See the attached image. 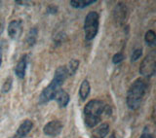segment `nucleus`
Wrapping results in <instances>:
<instances>
[{
  "instance_id": "f257e3e1",
  "label": "nucleus",
  "mask_w": 156,
  "mask_h": 138,
  "mask_svg": "<svg viewBox=\"0 0 156 138\" xmlns=\"http://www.w3.org/2000/svg\"><path fill=\"white\" fill-rule=\"evenodd\" d=\"M67 77H68V73L66 71V66L58 67L55 72V75H54V78L51 81V83L41 92L40 97H39V102L43 104V103H47L53 100L55 98L57 92L61 90L62 85L66 80Z\"/></svg>"
},
{
  "instance_id": "f03ea898",
  "label": "nucleus",
  "mask_w": 156,
  "mask_h": 138,
  "mask_svg": "<svg viewBox=\"0 0 156 138\" xmlns=\"http://www.w3.org/2000/svg\"><path fill=\"white\" fill-rule=\"evenodd\" d=\"M107 105L99 99H93L84 108V121L88 127L96 126L101 119V114L106 110Z\"/></svg>"
},
{
  "instance_id": "7ed1b4c3",
  "label": "nucleus",
  "mask_w": 156,
  "mask_h": 138,
  "mask_svg": "<svg viewBox=\"0 0 156 138\" xmlns=\"http://www.w3.org/2000/svg\"><path fill=\"white\" fill-rule=\"evenodd\" d=\"M147 85L143 79H136L129 88L127 92V105L132 110H136L140 107L141 101L146 93Z\"/></svg>"
},
{
  "instance_id": "20e7f679",
  "label": "nucleus",
  "mask_w": 156,
  "mask_h": 138,
  "mask_svg": "<svg viewBox=\"0 0 156 138\" xmlns=\"http://www.w3.org/2000/svg\"><path fill=\"white\" fill-rule=\"evenodd\" d=\"M99 19L100 16L97 12H90L86 16L84 22V33L87 41H91L96 37L99 31Z\"/></svg>"
},
{
  "instance_id": "39448f33",
  "label": "nucleus",
  "mask_w": 156,
  "mask_h": 138,
  "mask_svg": "<svg viewBox=\"0 0 156 138\" xmlns=\"http://www.w3.org/2000/svg\"><path fill=\"white\" fill-rule=\"evenodd\" d=\"M156 70V53L155 51H151L146 56L140 66V73L144 77H151L154 75Z\"/></svg>"
},
{
  "instance_id": "423d86ee",
  "label": "nucleus",
  "mask_w": 156,
  "mask_h": 138,
  "mask_svg": "<svg viewBox=\"0 0 156 138\" xmlns=\"http://www.w3.org/2000/svg\"><path fill=\"white\" fill-rule=\"evenodd\" d=\"M62 130V124L60 121H51L43 127L44 134L50 137H57Z\"/></svg>"
},
{
  "instance_id": "0eeeda50",
  "label": "nucleus",
  "mask_w": 156,
  "mask_h": 138,
  "mask_svg": "<svg viewBox=\"0 0 156 138\" xmlns=\"http://www.w3.org/2000/svg\"><path fill=\"white\" fill-rule=\"evenodd\" d=\"M23 32V22L21 19H14L8 26V34L13 40H18Z\"/></svg>"
},
{
  "instance_id": "6e6552de",
  "label": "nucleus",
  "mask_w": 156,
  "mask_h": 138,
  "mask_svg": "<svg viewBox=\"0 0 156 138\" xmlns=\"http://www.w3.org/2000/svg\"><path fill=\"white\" fill-rule=\"evenodd\" d=\"M127 15H128V10H127L126 5L123 3H118L113 9V19L114 21L122 24L124 23V22L127 19Z\"/></svg>"
},
{
  "instance_id": "1a4fd4ad",
  "label": "nucleus",
  "mask_w": 156,
  "mask_h": 138,
  "mask_svg": "<svg viewBox=\"0 0 156 138\" xmlns=\"http://www.w3.org/2000/svg\"><path fill=\"white\" fill-rule=\"evenodd\" d=\"M32 126H33V124L30 120H26L23 121L21 126H19V129L17 130V133L16 135L14 136V138H23L26 137L30 130L32 129Z\"/></svg>"
},
{
  "instance_id": "9d476101",
  "label": "nucleus",
  "mask_w": 156,
  "mask_h": 138,
  "mask_svg": "<svg viewBox=\"0 0 156 138\" xmlns=\"http://www.w3.org/2000/svg\"><path fill=\"white\" fill-rule=\"evenodd\" d=\"M27 56L24 55L20 61L18 62V64L15 68V74L20 78V79H23L24 75H26V70H27Z\"/></svg>"
},
{
  "instance_id": "9b49d317",
  "label": "nucleus",
  "mask_w": 156,
  "mask_h": 138,
  "mask_svg": "<svg viewBox=\"0 0 156 138\" xmlns=\"http://www.w3.org/2000/svg\"><path fill=\"white\" fill-rule=\"evenodd\" d=\"M54 99L57 100L58 106L61 108H63L68 104V102H69V95H68V93L66 91L60 90L57 92V95H55Z\"/></svg>"
},
{
  "instance_id": "f8f14e48",
  "label": "nucleus",
  "mask_w": 156,
  "mask_h": 138,
  "mask_svg": "<svg viewBox=\"0 0 156 138\" xmlns=\"http://www.w3.org/2000/svg\"><path fill=\"white\" fill-rule=\"evenodd\" d=\"M109 132V126L107 124H101L92 132V138H105Z\"/></svg>"
},
{
  "instance_id": "ddd939ff",
  "label": "nucleus",
  "mask_w": 156,
  "mask_h": 138,
  "mask_svg": "<svg viewBox=\"0 0 156 138\" xmlns=\"http://www.w3.org/2000/svg\"><path fill=\"white\" fill-rule=\"evenodd\" d=\"M37 36H38V30L36 27H33L28 31L27 35V44L28 47H32L36 43Z\"/></svg>"
},
{
  "instance_id": "4468645a",
  "label": "nucleus",
  "mask_w": 156,
  "mask_h": 138,
  "mask_svg": "<svg viewBox=\"0 0 156 138\" xmlns=\"http://www.w3.org/2000/svg\"><path fill=\"white\" fill-rule=\"evenodd\" d=\"M90 90H91V88H90L89 82H88V80H84L82 82L80 88H79V95L82 100H85L88 97V95H89V93H90Z\"/></svg>"
},
{
  "instance_id": "2eb2a0df",
  "label": "nucleus",
  "mask_w": 156,
  "mask_h": 138,
  "mask_svg": "<svg viewBox=\"0 0 156 138\" xmlns=\"http://www.w3.org/2000/svg\"><path fill=\"white\" fill-rule=\"evenodd\" d=\"M78 66H79V61L77 60H71L69 62H68V64L66 66V71L68 73V76L74 75L78 69Z\"/></svg>"
},
{
  "instance_id": "dca6fc26",
  "label": "nucleus",
  "mask_w": 156,
  "mask_h": 138,
  "mask_svg": "<svg viewBox=\"0 0 156 138\" xmlns=\"http://www.w3.org/2000/svg\"><path fill=\"white\" fill-rule=\"evenodd\" d=\"M96 2H97L96 0H91V1H85V0H83V1H75V0H71L70 5L73 8L83 9V8L89 6V5H91V4H94Z\"/></svg>"
},
{
  "instance_id": "f3484780",
  "label": "nucleus",
  "mask_w": 156,
  "mask_h": 138,
  "mask_svg": "<svg viewBox=\"0 0 156 138\" xmlns=\"http://www.w3.org/2000/svg\"><path fill=\"white\" fill-rule=\"evenodd\" d=\"M155 39H156V35H155V32L153 30L146 31L145 36H144V40L146 43L148 44V45H153V44L155 43Z\"/></svg>"
},
{
  "instance_id": "a211bd4d",
  "label": "nucleus",
  "mask_w": 156,
  "mask_h": 138,
  "mask_svg": "<svg viewBox=\"0 0 156 138\" xmlns=\"http://www.w3.org/2000/svg\"><path fill=\"white\" fill-rule=\"evenodd\" d=\"M12 84H13V79L11 77H9L6 79V81L4 82L3 87H2V92H8L10 91L12 88Z\"/></svg>"
},
{
  "instance_id": "6ab92c4d",
  "label": "nucleus",
  "mask_w": 156,
  "mask_h": 138,
  "mask_svg": "<svg viewBox=\"0 0 156 138\" xmlns=\"http://www.w3.org/2000/svg\"><path fill=\"white\" fill-rule=\"evenodd\" d=\"M124 60V55L122 53H115V55L113 56V57H112V62L114 63V64H118V63H120L122 60Z\"/></svg>"
},
{
  "instance_id": "aec40b11",
  "label": "nucleus",
  "mask_w": 156,
  "mask_h": 138,
  "mask_svg": "<svg viewBox=\"0 0 156 138\" xmlns=\"http://www.w3.org/2000/svg\"><path fill=\"white\" fill-rule=\"evenodd\" d=\"M141 55H143V50H141V49H136V50H135L133 52V55H132L131 60L132 61H136L141 57Z\"/></svg>"
},
{
  "instance_id": "412c9836",
  "label": "nucleus",
  "mask_w": 156,
  "mask_h": 138,
  "mask_svg": "<svg viewBox=\"0 0 156 138\" xmlns=\"http://www.w3.org/2000/svg\"><path fill=\"white\" fill-rule=\"evenodd\" d=\"M140 138H154V137H153V135H152V134H150L149 132L144 131V133L141 134V136H140Z\"/></svg>"
},
{
  "instance_id": "4be33fe9",
  "label": "nucleus",
  "mask_w": 156,
  "mask_h": 138,
  "mask_svg": "<svg viewBox=\"0 0 156 138\" xmlns=\"http://www.w3.org/2000/svg\"><path fill=\"white\" fill-rule=\"evenodd\" d=\"M4 26H5V23H4L3 19H2V18H0V35H1L2 32H3V30H4Z\"/></svg>"
},
{
  "instance_id": "5701e85b",
  "label": "nucleus",
  "mask_w": 156,
  "mask_h": 138,
  "mask_svg": "<svg viewBox=\"0 0 156 138\" xmlns=\"http://www.w3.org/2000/svg\"><path fill=\"white\" fill-rule=\"evenodd\" d=\"M2 57H3V50H2V45H0V66L2 64Z\"/></svg>"
},
{
  "instance_id": "b1692460",
  "label": "nucleus",
  "mask_w": 156,
  "mask_h": 138,
  "mask_svg": "<svg viewBox=\"0 0 156 138\" xmlns=\"http://www.w3.org/2000/svg\"><path fill=\"white\" fill-rule=\"evenodd\" d=\"M111 138H115V137H114V134H113V135H112V136H111Z\"/></svg>"
}]
</instances>
